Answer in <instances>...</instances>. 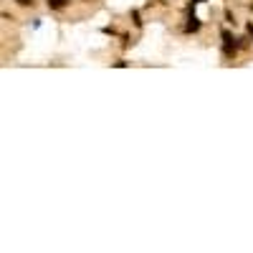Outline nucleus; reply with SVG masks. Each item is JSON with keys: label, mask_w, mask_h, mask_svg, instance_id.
Returning a JSON list of instances; mask_svg holds the SVG:
<instances>
[{"label": "nucleus", "mask_w": 253, "mask_h": 253, "mask_svg": "<svg viewBox=\"0 0 253 253\" xmlns=\"http://www.w3.org/2000/svg\"><path fill=\"white\" fill-rule=\"evenodd\" d=\"M69 0H48V8H53V10H58V8H63Z\"/></svg>", "instance_id": "nucleus-1"}, {"label": "nucleus", "mask_w": 253, "mask_h": 253, "mask_svg": "<svg viewBox=\"0 0 253 253\" xmlns=\"http://www.w3.org/2000/svg\"><path fill=\"white\" fill-rule=\"evenodd\" d=\"M15 3H18V5H28V3H31V0H15Z\"/></svg>", "instance_id": "nucleus-2"}]
</instances>
